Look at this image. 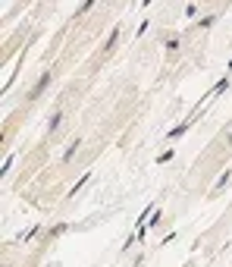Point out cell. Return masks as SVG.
Returning a JSON list of instances; mask_svg holds the SVG:
<instances>
[{
    "mask_svg": "<svg viewBox=\"0 0 232 267\" xmlns=\"http://www.w3.org/2000/svg\"><path fill=\"white\" fill-rule=\"evenodd\" d=\"M54 76H57V69H47V72H44V76H41V82H38V85H35V88H31V104H35V101H38V98H41V95H44V91H47V85H50V82H54Z\"/></svg>",
    "mask_w": 232,
    "mask_h": 267,
    "instance_id": "obj_1",
    "label": "cell"
},
{
    "mask_svg": "<svg viewBox=\"0 0 232 267\" xmlns=\"http://www.w3.org/2000/svg\"><path fill=\"white\" fill-rule=\"evenodd\" d=\"M60 123H63V110L57 107V110H54V117L47 119V132H50V135H57V132H60Z\"/></svg>",
    "mask_w": 232,
    "mask_h": 267,
    "instance_id": "obj_2",
    "label": "cell"
}]
</instances>
